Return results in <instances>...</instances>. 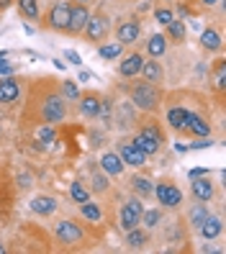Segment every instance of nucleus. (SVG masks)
<instances>
[{"label": "nucleus", "instance_id": "f03ea898", "mask_svg": "<svg viewBox=\"0 0 226 254\" xmlns=\"http://www.w3.org/2000/svg\"><path fill=\"white\" fill-rule=\"evenodd\" d=\"M126 93H129V100L134 103V108L137 111H144V113H157L162 108V87L154 85V82H149V80H137V82H129L126 85Z\"/></svg>", "mask_w": 226, "mask_h": 254}, {"label": "nucleus", "instance_id": "4468645a", "mask_svg": "<svg viewBox=\"0 0 226 254\" xmlns=\"http://www.w3.org/2000/svg\"><path fill=\"white\" fill-rule=\"evenodd\" d=\"M139 34H142V26H139L137 18H124L116 26V41L121 44V47H131V44L139 39Z\"/></svg>", "mask_w": 226, "mask_h": 254}, {"label": "nucleus", "instance_id": "ddd939ff", "mask_svg": "<svg viewBox=\"0 0 226 254\" xmlns=\"http://www.w3.org/2000/svg\"><path fill=\"white\" fill-rule=\"evenodd\" d=\"M190 113H193V111H190L188 106H183V103H172V106L167 108V126H170L175 133H185Z\"/></svg>", "mask_w": 226, "mask_h": 254}, {"label": "nucleus", "instance_id": "b1692460", "mask_svg": "<svg viewBox=\"0 0 226 254\" xmlns=\"http://www.w3.org/2000/svg\"><path fill=\"white\" fill-rule=\"evenodd\" d=\"M149 242H152L149 229L137 226V229H129V231H126V247H129V249H144Z\"/></svg>", "mask_w": 226, "mask_h": 254}, {"label": "nucleus", "instance_id": "79ce46f5", "mask_svg": "<svg viewBox=\"0 0 226 254\" xmlns=\"http://www.w3.org/2000/svg\"><path fill=\"white\" fill-rule=\"evenodd\" d=\"M211 144H214V141H211V139H208V141H206V139H198V141H195V144H188L185 149H206V146H211Z\"/></svg>", "mask_w": 226, "mask_h": 254}, {"label": "nucleus", "instance_id": "9b49d317", "mask_svg": "<svg viewBox=\"0 0 226 254\" xmlns=\"http://www.w3.org/2000/svg\"><path fill=\"white\" fill-rule=\"evenodd\" d=\"M90 18V10L85 3H70V23H67V34L72 36H80L87 26Z\"/></svg>", "mask_w": 226, "mask_h": 254}, {"label": "nucleus", "instance_id": "c85d7f7f", "mask_svg": "<svg viewBox=\"0 0 226 254\" xmlns=\"http://www.w3.org/2000/svg\"><path fill=\"white\" fill-rule=\"evenodd\" d=\"M164 39L175 41V44H183L185 41V23L180 18H172L167 26H164Z\"/></svg>", "mask_w": 226, "mask_h": 254}, {"label": "nucleus", "instance_id": "a211bd4d", "mask_svg": "<svg viewBox=\"0 0 226 254\" xmlns=\"http://www.w3.org/2000/svg\"><path fill=\"white\" fill-rule=\"evenodd\" d=\"M185 133H190V136H195V139H208L211 136V121L206 116H201V113H190V118H188V128H185Z\"/></svg>", "mask_w": 226, "mask_h": 254}, {"label": "nucleus", "instance_id": "7ed1b4c3", "mask_svg": "<svg viewBox=\"0 0 226 254\" xmlns=\"http://www.w3.org/2000/svg\"><path fill=\"white\" fill-rule=\"evenodd\" d=\"M131 141H134L137 149H142L147 157H154L164 146V131H162V126L154 121V118H147V121L139 124V131L134 133Z\"/></svg>", "mask_w": 226, "mask_h": 254}, {"label": "nucleus", "instance_id": "c03bdc74", "mask_svg": "<svg viewBox=\"0 0 226 254\" xmlns=\"http://www.w3.org/2000/svg\"><path fill=\"white\" fill-rule=\"evenodd\" d=\"M52 62H54V67H57V69H62V72L67 69V64L62 62V59H52Z\"/></svg>", "mask_w": 226, "mask_h": 254}, {"label": "nucleus", "instance_id": "f3484780", "mask_svg": "<svg viewBox=\"0 0 226 254\" xmlns=\"http://www.w3.org/2000/svg\"><path fill=\"white\" fill-rule=\"evenodd\" d=\"M28 208L36 213V216H44V218H49V216H54L57 213V208H59V203H57V198L54 195H34L31 198V203H28Z\"/></svg>", "mask_w": 226, "mask_h": 254}, {"label": "nucleus", "instance_id": "f704fd0d", "mask_svg": "<svg viewBox=\"0 0 226 254\" xmlns=\"http://www.w3.org/2000/svg\"><path fill=\"white\" fill-rule=\"evenodd\" d=\"M214 82H216V90L224 93V87H226V59H216V64H214Z\"/></svg>", "mask_w": 226, "mask_h": 254}, {"label": "nucleus", "instance_id": "0eeeda50", "mask_svg": "<svg viewBox=\"0 0 226 254\" xmlns=\"http://www.w3.org/2000/svg\"><path fill=\"white\" fill-rule=\"evenodd\" d=\"M142 211H144V203H142V198H137V195H129V198L121 203V211H118V226H121L124 231L142 226Z\"/></svg>", "mask_w": 226, "mask_h": 254}, {"label": "nucleus", "instance_id": "a878e982", "mask_svg": "<svg viewBox=\"0 0 226 254\" xmlns=\"http://www.w3.org/2000/svg\"><path fill=\"white\" fill-rule=\"evenodd\" d=\"M16 8H18V16L23 21H39L41 18L39 0H16Z\"/></svg>", "mask_w": 226, "mask_h": 254}, {"label": "nucleus", "instance_id": "2f4dec72", "mask_svg": "<svg viewBox=\"0 0 226 254\" xmlns=\"http://www.w3.org/2000/svg\"><path fill=\"white\" fill-rule=\"evenodd\" d=\"M90 195H93V192H90V188L82 183V180H75L72 185H70V198L75 200V203H85V200H90Z\"/></svg>", "mask_w": 226, "mask_h": 254}, {"label": "nucleus", "instance_id": "8fccbe9b", "mask_svg": "<svg viewBox=\"0 0 226 254\" xmlns=\"http://www.w3.org/2000/svg\"><path fill=\"white\" fill-rule=\"evenodd\" d=\"M77 3H87V0H77Z\"/></svg>", "mask_w": 226, "mask_h": 254}, {"label": "nucleus", "instance_id": "aec40b11", "mask_svg": "<svg viewBox=\"0 0 226 254\" xmlns=\"http://www.w3.org/2000/svg\"><path fill=\"white\" fill-rule=\"evenodd\" d=\"M129 185L137 192V198H142V200H149L154 192V183H152V177H147V175H131Z\"/></svg>", "mask_w": 226, "mask_h": 254}, {"label": "nucleus", "instance_id": "a19ab883", "mask_svg": "<svg viewBox=\"0 0 226 254\" xmlns=\"http://www.w3.org/2000/svg\"><path fill=\"white\" fill-rule=\"evenodd\" d=\"M77 80H80V82H90V80H95V74L90 72V69H82V67H80V74H77Z\"/></svg>", "mask_w": 226, "mask_h": 254}, {"label": "nucleus", "instance_id": "4c0bfd02", "mask_svg": "<svg viewBox=\"0 0 226 254\" xmlns=\"http://www.w3.org/2000/svg\"><path fill=\"white\" fill-rule=\"evenodd\" d=\"M8 57H10V52H0V74H13L16 72V64H10Z\"/></svg>", "mask_w": 226, "mask_h": 254}, {"label": "nucleus", "instance_id": "423d86ee", "mask_svg": "<svg viewBox=\"0 0 226 254\" xmlns=\"http://www.w3.org/2000/svg\"><path fill=\"white\" fill-rule=\"evenodd\" d=\"M39 23L47 28V31L67 34V23H70V3H65V0H59V3H52L49 10L44 13V18H39Z\"/></svg>", "mask_w": 226, "mask_h": 254}, {"label": "nucleus", "instance_id": "412c9836", "mask_svg": "<svg viewBox=\"0 0 226 254\" xmlns=\"http://www.w3.org/2000/svg\"><path fill=\"white\" fill-rule=\"evenodd\" d=\"M142 62H144V57H142L139 52L129 54L126 59H121V64H118V74H121V77H126V80L137 77L139 69H142Z\"/></svg>", "mask_w": 226, "mask_h": 254}, {"label": "nucleus", "instance_id": "1a4fd4ad", "mask_svg": "<svg viewBox=\"0 0 226 254\" xmlns=\"http://www.w3.org/2000/svg\"><path fill=\"white\" fill-rule=\"evenodd\" d=\"M152 195L157 198V203L162 208H177L180 203H183V192H180V188L172 183V180H159L154 183V192Z\"/></svg>", "mask_w": 226, "mask_h": 254}, {"label": "nucleus", "instance_id": "a18cd8bd", "mask_svg": "<svg viewBox=\"0 0 226 254\" xmlns=\"http://www.w3.org/2000/svg\"><path fill=\"white\" fill-rule=\"evenodd\" d=\"M188 175H190V177H198V175H208V170H203V167H201V170H190Z\"/></svg>", "mask_w": 226, "mask_h": 254}, {"label": "nucleus", "instance_id": "09e8293b", "mask_svg": "<svg viewBox=\"0 0 226 254\" xmlns=\"http://www.w3.org/2000/svg\"><path fill=\"white\" fill-rule=\"evenodd\" d=\"M0 141H3V128H0Z\"/></svg>", "mask_w": 226, "mask_h": 254}, {"label": "nucleus", "instance_id": "39448f33", "mask_svg": "<svg viewBox=\"0 0 226 254\" xmlns=\"http://www.w3.org/2000/svg\"><path fill=\"white\" fill-rule=\"evenodd\" d=\"M54 239H57V244H62V247H80V244H85L87 234L77 221L62 218V221L54 223Z\"/></svg>", "mask_w": 226, "mask_h": 254}, {"label": "nucleus", "instance_id": "72a5a7b5", "mask_svg": "<svg viewBox=\"0 0 226 254\" xmlns=\"http://www.w3.org/2000/svg\"><path fill=\"white\" fill-rule=\"evenodd\" d=\"M108 188H111V180H108V175H105L103 170L100 172H93V185H90V192H108Z\"/></svg>", "mask_w": 226, "mask_h": 254}, {"label": "nucleus", "instance_id": "de8ad7c7", "mask_svg": "<svg viewBox=\"0 0 226 254\" xmlns=\"http://www.w3.org/2000/svg\"><path fill=\"white\" fill-rule=\"evenodd\" d=\"M8 249H5V244H3V239H0V254H5Z\"/></svg>", "mask_w": 226, "mask_h": 254}, {"label": "nucleus", "instance_id": "f257e3e1", "mask_svg": "<svg viewBox=\"0 0 226 254\" xmlns=\"http://www.w3.org/2000/svg\"><path fill=\"white\" fill-rule=\"evenodd\" d=\"M23 108H21V128L31 131L39 126H57L62 124L70 108L67 100L59 90V82L52 74L44 77H34L31 82H26L23 90Z\"/></svg>", "mask_w": 226, "mask_h": 254}, {"label": "nucleus", "instance_id": "7c9ffc66", "mask_svg": "<svg viewBox=\"0 0 226 254\" xmlns=\"http://www.w3.org/2000/svg\"><path fill=\"white\" fill-rule=\"evenodd\" d=\"M80 213H82L85 221L98 223V221L103 218V208H100L98 203H93V200H85V203H80Z\"/></svg>", "mask_w": 226, "mask_h": 254}, {"label": "nucleus", "instance_id": "f8f14e48", "mask_svg": "<svg viewBox=\"0 0 226 254\" xmlns=\"http://www.w3.org/2000/svg\"><path fill=\"white\" fill-rule=\"evenodd\" d=\"M111 121H116L118 128H131V126H137L139 118H137V111H134V103H131V100L116 103V111H113V116H111Z\"/></svg>", "mask_w": 226, "mask_h": 254}, {"label": "nucleus", "instance_id": "bb28decb", "mask_svg": "<svg viewBox=\"0 0 226 254\" xmlns=\"http://www.w3.org/2000/svg\"><path fill=\"white\" fill-rule=\"evenodd\" d=\"M201 47L206 52H221L224 39H221V34L216 31V28H206V31L201 34Z\"/></svg>", "mask_w": 226, "mask_h": 254}, {"label": "nucleus", "instance_id": "473e14b6", "mask_svg": "<svg viewBox=\"0 0 226 254\" xmlns=\"http://www.w3.org/2000/svg\"><path fill=\"white\" fill-rule=\"evenodd\" d=\"M142 223L147 229H157L162 223V208H144L142 211Z\"/></svg>", "mask_w": 226, "mask_h": 254}, {"label": "nucleus", "instance_id": "c756f323", "mask_svg": "<svg viewBox=\"0 0 226 254\" xmlns=\"http://www.w3.org/2000/svg\"><path fill=\"white\" fill-rule=\"evenodd\" d=\"M124 52V47L118 41H103L98 44V57L103 59V62H113V59H118Z\"/></svg>", "mask_w": 226, "mask_h": 254}, {"label": "nucleus", "instance_id": "4be33fe9", "mask_svg": "<svg viewBox=\"0 0 226 254\" xmlns=\"http://www.w3.org/2000/svg\"><path fill=\"white\" fill-rule=\"evenodd\" d=\"M195 231H198V234L206 239V242H214V239H219L221 231H224V221H221L219 216H208Z\"/></svg>", "mask_w": 226, "mask_h": 254}, {"label": "nucleus", "instance_id": "393cba45", "mask_svg": "<svg viewBox=\"0 0 226 254\" xmlns=\"http://www.w3.org/2000/svg\"><path fill=\"white\" fill-rule=\"evenodd\" d=\"M147 54L152 59H159L167 54V39H164V34H152L147 39Z\"/></svg>", "mask_w": 226, "mask_h": 254}, {"label": "nucleus", "instance_id": "49530a36", "mask_svg": "<svg viewBox=\"0 0 226 254\" xmlns=\"http://www.w3.org/2000/svg\"><path fill=\"white\" fill-rule=\"evenodd\" d=\"M201 3H203V5H216L219 0H201Z\"/></svg>", "mask_w": 226, "mask_h": 254}, {"label": "nucleus", "instance_id": "20e7f679", "mask_svg": "<svg viewBox=\"0 0 226 254\" xmlns=\"http://www.w3.org/2000/svg\"><path fill=\"white\" fill-rule=\"evenodd\" d=\"M26 90V80L13 74H0V108H13L18 106Z\"/></svg>", "mask_w": 226, "mask_h": 254}, {"label": "nucleus", "instance_id": "37998d69", "mask_svg": "<svg viewBox=\"0 0 226 254\" xmlns=\"http://www.w3.org/2000/svg\"><path fill=\"white\" fill-rule=\"evenodd\" d=\"M13 3H16V0H0V13H3V10H8Z\"/></svg>", "mask_w": 226, "mask_h": 254}, {"label": "nucleus", "instance_id": "ea45409f", "mask_svg": "<svg viewBox=\"0 0 226 254\" xmlns=\"http://www.w3.org/2000/svg\"><path fill=\"white\" fill-rule=\"evenodd\" d=\"M39 139H41V141H44V139L52 141V139H54V131H52V126H39Z\"/></svg>", "mask_w": 226, "mask_h": 254}, {"label": "nucleus", "instance_id": "5701e85b", "mask_svg": "<svg viewBox=\"0 0 226 254\" xmlns=\"http://www.w3.org/2000/svg\"><path fill=\"white\" fill-rule=\"evenodd\" d=\"M139 74H142L144 80L154 82V85H159V82L164 80V69H162V64L157 62V59H152V57H149L147 62H142V69H139Z\"/></svg>", "mask_w": 226, "mask_h": 254}, {"label": "nucleus", "instance_id": "6e6552de", "mask_svg": "<svg viewBox=\"0 0 226 254\" xmlns=\"http://www.w3.org/2000/svg\"><path fill=\"white\" fill-rule=\"evenodd\" d=\"M82 34H85V41H90V44H103L111 34V18L105 13H90Z\"/></svg>", "mask_w": 226, "mask_h": 254}, {"label": "nucleus", "instance_id": "58836bf2", "mask_svg": "<svg viewBox=\"0 0 226 254\" xmlns=\"http://www.w3.org/2000/svg\"><path fill=\"white\" fill-rule=\"evenodd\" d=\"M65 59L70 64H75V67H82V59H80V54L75 52V49H65Z\"/></svg>", "mask_w": 226, "mask_h": 254}, {"label": "nucleus", "instance_id": "6ab92c4d", "mask_svg": "<svg viewBox=\"0 0 226 254\" xmlns=\"http://www.w3.org/2000/svg\"><path fill=\"white\" fill-rule=\"evenodd\" d=\"M98 162H100V170H103L105 175H111V177L124 175V170H126V164L121 162V157H118L116 152H103Z\"/></svg>", "mask_w": 226, "mask_h": 254}, {"label": "nucleus", "instance_id": "2eb2a0df", "mask_svg": "<svg viewBox=\"0 0 226 254\" xmlns=\"http://www.w3.org/2000/svg\"><path fill=\"white\" fill-rule=\"evenodd\" d=\"M190 192H193V198L195 200H201V203H211L216 195V190H214V183H211V177L208 175H198V177H193V183H190Z\"/></svg>", "mask_w": 226, "mask_h": 254}, {"label": "nucleus", "instance_id": "9d476101", "mask_svg": "<svg viewBox=\"0 0 226 254\" xmlns=\"http://www.w3.org/2000/svg\"><path fill=\"white\" fill-rule=\"evenodd\" d=\"M116 154L121 157L124 164H129V167H142V164H147V154L142 152V149L134 146L131 139H118L116 141Z\"/></svg>", "mask_w": 226, "mask_h": 254}, {"label": "nucleus", "instance_id": "dca6fc26", "mask_svg": "<svg viewBox=\"0 0 226 254\" xmlns=\"http://www.w3.org/2000/svg\"><path fill=\"white\" fill-rule=\"evenodd\" d=\"M77 103H80V113H82L85 118H98V111H100L103 95H100V93H95V90H87V93H80Z\"/></svg>", "mask_w": 226, "mask_h": 254}, {"label": "nucleus", "instance_id": "e433bc0d", "mask_svg": "<svg viewBox=\"0 0 226 254\" xmlns=\"http://www.w3.org/2000/svg\"><path fill=\"white\" fill-rule=\"evenodd\" d=\"M154 18H157L159 26H167V23L175 18V13H172L170 8H154Z\"/></svg>", "mask_w": 226, "mask_h": 254}, {"label": "nucleus", "instance_id": "cd10ccee", "mask_svg": "<svg viewBox=\"0 0 226 254\" xmlns=\"http://www.w3.org/2000/svg\"><path fill=\"white\" fill-rule=\"evenodd\" d=\"M208 216H211L208 203H201V200H198V203H193V205H190V211H188V223H190L193 229H198Z\"/></svg>", "mask_w": 226, "mask_h": 254}, {"label": "nucleus", "instance_id": "c9c22d12", "mask_svg": "<svg viewBox=\"0 0 226 254\" xmlns=\"http://www.w3.org/2000/svg\"><path fill=\"white\" fill-rule=\"evenodd\" d=\"M59 90H62V95H65V100L70 103V100H77L80 98V87L77 85H75L72 80H62V82H59Z\"/></svg>", "mask_w": 226, "mask_h": 254}]
</instances>
